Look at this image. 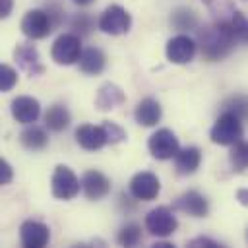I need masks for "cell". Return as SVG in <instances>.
Listing matches in <instances>:
<instances>
[{"label":"cell","mask_w":248,"mask_h":248,"mask_svg":"<svg viewBox=\"0 0 248 248\" xmlns=\"http://www.w3.org/2000/svg\"><path fill=\"white\" fill-rule=\"evenodd\" d=\"M236 43L238 39L231 21L215 19L211 25H205L198 33V45L202 48V56L209 62H217L229 56Z\"/></svg>","instance_id":"6da1fadb"},{"label":"cell","mask_w":248,"mask_h":248,"mask_svg":"<svg viewBox=\"0 0 248 248\" xmlns=\"http://www.w3.org/2000/svg\"><path fill=\"white\" fill-rule=\"evenodd\" d=\"M62 21H64V10H60L58 6H48V8H35L25 12L19 27L27 39L39 41L48 37Z\"/></svg>","instance_id":"7a4b0ae2"},{"label":"cell","mask_w":248,"mask_h":248,"mask_svg":"<svg viewBox=\"0 0 248 248\" xmlns=\"http://www.w3.org/2000/svg\"><path fill=\"white\" fill-rule=\"evenodd\" d=\"M242 134H244L242 118L231 110H223L215 120V124L211 126L209 140L217 145H234L236 141L242 140Z\"/></svg>","instance_id":"3957f363"},{"label":"cell","mask_w":248,"mask_h":248,"mask_svg":"<svg viewBox=\"0 0 248 248\" xmlns=\"http://www.w3.org/2000/svg\"><path fill=\"white\" fill-rule=\"evenodd\" d=\"M83 48H81V37L78 33H62L54 39L50 46V58L58 66H72L79 60Z\"/></svg>","instance_id":"277c9868"},{"label":"cell","mask_w":248,"mask_h":248,"mask_svg":"<svg viewBox=\"0 0 248 248\" xmlns=\"http://www.w3.org/2000/svg\"><path fill=\"white\" fill-rule=\"evenodd\" d=\"M81 190V180L76 176V172L66 165H56L54 172L50 176V192L56 200L70 202L74 200Z\"/></svg>","instance_id":"5b68a950"},{"label":"cell","mask_w":248,"mask_h":248,"mask_svg":"<svg viewBox=\"0 0 248 248\" xmlns=\"http://www.w3.org/2000/svg\"><path fill=\"white\" fill-rule=\"evenodd\" d=\"M97 27L105 35H124L132 27V16L120 4H110L103 10L97 19Z\"/></svg>","instance_id":"8992f818"},{"label":"cell","mask_w":248,"mask_h":248,"mask_svg":"<svg viewBox=\"0 0 248 248\" xmlns=\"http://www.w3.org/2000/svg\"><path fill=\"white\" fill-rule=\"evenodd\" d=\"M178 229V219L174 211L167 205H157L145 215V231L157 238H167Z\"/></svg>","instance_id":"52a82bcc"},{"label":"cell","mask_w":248,"mask_h":248,"mask_svg":"<svg viewBox=\"0 0 248 248\" xmlns=\"http://www.w3.org/2000/svg\"><path fill=\"white\" fill-rule=\"evenodd\" d=\"M147 149H149L151 157H155L159 161H167V159H174V155L180 149V141H178V138L172 130L159 128L157 132H153L149 136Z\"/></svg>","instance_id":"ba28073f"},{"label":"cell","mask_w":248,"mask_h":248,"mask_svg":"<svg viewBox=\"0 0 248 248\" xmlns=\"http://www.w3.org/2000/svg\"><path fill=\"white\" fill-rule=\"evenodd\" d=\"M14 60L19 66V70L25 72L31 78L45 74V64H43L41 54H39V50H37V46L33 45L31 39L25 41V43H19L14 48Z\"/></svg>","instance_id":"9c48e42d"},{"label":"cell","mask_w":248,"mask_h":248,"mask_svg":"<svg viewBox=\"0 0 248 248\" xmlns=\"http://www.w3.org/2000/svg\"><path fill=\"white\" fill-rule=\"evenodd\" d=\"M128 190H130V196L134 200H140V202H151L159 196L161 192V182L157 178V174L149 172V170H141V172H136L128 184Z\"/></svg>","instance_id":"30bf717a"},{"label":"cell","mask_w":248,"mask_h":248,"mask_svg":"<svg viewBox=\"0 0 248 248\" xmlns=\"http://www.w3.org/2000/svg\"><path fill=\"white\" fill-rule=\"evenodd\" d=\"M196 50H198V43L184 33L170 37L165 46L167 60L172 64H188L196 56Z\"/></svg>","instance_id":"8fae6325"},{"label":"cell","mask_w":248,"mask_h":248,"mask_svg":"<svg viewBox=\"0 0 248 248\" xmlns=\"http://www.w3.org/2000/svg\"><path fill=\"white\" fill-rule=\"evenodd\" d=\"M76 141L85 151H99L105 145H108V136L103 124H81L76 128Z\"/></svg>","instance_id":"7c38bea8"},{"label":"cell","mask_w":248,"mask_h":248,"mask_svg":"<svg viewBox=\"0 0 248 248\" xmlns=\"http://www.w3.org/2000/svg\"><path fill=\"white\" fill-rule=\"evenodd\" d=\"M81 192L85 194L87 200L99 202L110 194V180L101 170H95V169L85 170L81 176Z\"/></svg>","instance_id":"4fadbf2b"},{"label":"cell","mask_w":248,"mask_h":248,"mask_svg":"<svg viewBox=\"0 0 248 248\" xmlns=\"http://www.w3.org/2000/svg\"><path fill=\"white\" fill-rule=\"evenodd\" d=\"M172 209L176 211H182L190 217H207L209 213V202L203 194H200L198 190H188L184 194H180L174 203H172Z\"/></svg>","instance_id":"5bb4252c"},{"label":"cell","mask_w":248,"mask_h":248,"mask_svg":"<svg viewBox=\"0 0 248 248\" xmlns=\"http://www.w3.org/2000/svg\"><path fill=\"white\" fill-rule=\"evenodd\" d=\"M19 240L25 248H43L50 240V229L35 219H27L19 227Z\"/></svg>","instance_id":"9a60e30c"},{"label":"cell","mask_w":248,"mask_h":248,"mask_svg":"<svg viewBox=\"0 0 248 248\" xmlns=\"http://www.w3.org/2000/svg\"><path fill=\"white\" fill-rule=\"evenodd\" d=\"M10 110H12V116H14L16 122L27 126V124L37 122V118L41 116V103L35 97L19 95V97H16L12 101Z\"/></svg>","instance_id":"2e32d148"},{"label":"cell","mask_w":248,"mask_h":248,"mask_svg":"<svg viewBox=\"0 0 248 248\" xmlns=\"http://www.w3.org/2000/svg\"><path fill=\"white\" fill-rule=\"evenodd\" d=\"M124 103H126V95L116 83L107 81L97 89V95H95L97 110H103V112L105 110H112V108H116V107H120Z\"/></svg>","instance_id":"e0dca14e"},{"label":"cell","mask_w":248,"mask_h":248,"mask_svg":"<svg viewBox=\"0 0 248 248\" xmlns=\"http://www.w3.org/2000/svg\"><path fill=\"white\" fill-rule=\"evenodd\" d=\"M163 116V107L157 99L153 97H145L138 103L136 110H134V118L140 126H145V128H151V126H157L159 120Z\"/></svg>","instance_id":"ac0fdd59"},{"label":"cell","mask_w":248,"mask_h":248,"mask_svg":"<svg viewBox=\"0 0 248 248\" xmlns=\"http://www.w3.org/2000/svg\"><path fill=\"white\" fill-rule=\"evenodd\" d=\"M202 165V151L196 145H188L184 149H178V153L174 155V167L176 172L182 176L194 174Z\"/></svg>","instance_id":"d6986e66"},{"label":"cell","mask_w":248,"mask_h":248,"mask_svg":"<svg viewBox=\"0 0 248 248\" xmlns=\"http://www.w3.org/2000/svg\"><path fill=\"white\" fill-rule=\"evenodd\" d=\"M78 66H79V70H81L83 74H87V76H97V74H101V72L105 70V66H107V56H105V52H103L101 48H97V46L83 48V52H81V56H79V60H78Z\"/></svg>","instance_id":"ffe728a7"},{"label":"cell","mask_w":248,"mask_h":248,"mask_svg":"<svg viewBox=\"0 0 248 248\" xmlns=\"http://www.w3.org/2000/svg\"><path fill=\"white\" fill-rule=\"evenodd\" d=\"M70 122H72V114H70L68 107L62 105V103L50 105L46 108V112H45V126L50 132H62V130H66L70 126Z\"/></svg>","instance_id":"44dd1931"},{"label":"cell","mask_w":248,"mask_h":248,"mask_svg":"<svg viewBox=\"0 0 248 248\" xmlns=\"http://www.w3.org/2000/svg\"><path fill=\"white\" fill-rule=\"evenodd\" d=\"M19 143L29 151H41L48 145V134L41 126L27 124V128L19 134Z\"/></svg>","instance_id":"7402d4cb"},{"label":"cell","mask_w":248,"mask_h":248,"mask_svg":"<svg viewBox=\"0 0 248 248\" xmlns=\"http://www.w3.org/2000/svg\"><path fill=\"white\" fill-rule=\"evenodd\" d=\"M170 25L174 29H178V31H192V29L198 27V16H196L194 10L180 6V8L172 10V14H170Z\"/></svg>","instance_id":"603a6c76"},{"label":"cell","mask_w":248,"mask_h":248,"mask_svg":"<svg viewBox=\"0 0 248 248\" xmlns=\"http://www.w3.org/2000/svg\"><path fill=\"white\" fill-rule=\"evenodd\" d=\"M205 4V8L209 10V14L217 19V21H231L236 8L232 0H202Z\"/></svg>","instance_id":"cb8c5ba5"},{"label":"cell","mask_w":248,"mask_h":248,"mask_svg":"<svg viewBox=\"0 0 248 248\" xmlns=\"http://www.w3.org/2000/svg\"><path fill=\"white\" fill-rule=\"evenodd\" d=\"M229 163L232 167L234 172H244L248 170V141H236L234 145H231V153H229Z\"/></svg>","instance_id":"d4e9b609"},{"label":"cell","mask_w":248,"mask_h":248,"mask_svg":"<svg viewBox=\"0 0 248 248\" xmlns=\"http://www.w3.org/2000/svg\"><path fill=\"white\" fill-rule=\"evenodd\" d=\"M116 240H118L120 246H138L140 240H141V227L134 221L126 223L124 227H120Z\"/></svg>","instance_id":"484cf974"},{"label":"cell","mask_w":248,"mask_h":248,"mask_svg":"<svg viewBox=\"0 0 248 248\" xmlns=\"http://www.w3.org/2000/svg\"><path fill=\"white\" fill-rule=\"evenodd\" d=\"M221 107H223V110L234 112V114L240 116L242 120L248 118V95H240V93L231 95V97H227V99L223 101Z\"/></svg>","instance_id":"4316f807"},{"label":"cell","mask_w":248,"mask_h":248,"mask_svg":"<svg viewBox=\"0 0 248 248\" xmlns=\"http://www.w3.org/2000/svg\"><path fill=\"white\" fill-rule=\"evenodd\" d=\"M17 83V72L10 66V64H2L0 66V91H12Z\"/></svg>","instance_id":"83f0119b"},{"label":"cell","mask_w":248,"mask_h":248,"mask_svg":"<svg viewBox=\"0 0 248 248\" xmlns=\"http://www.w3.org/2000/svg\"><path fill=\"white\" fill-rule=\"evenodd\" d=\"M70 27H72L74 33H78L79 37H81V35H87V33L93 29L91 16H87V14H76V16L70 19Z\"/></svg>","instance_id":"f1b7e54d"},{"label":"cell","mask_w":248,"mask_h":248,"mask_svg":"<svg viewBox=\"0 0 248 248\" xmlns=\"http://www.w3.org/2000/svg\"><path fill=\"white\" fill-rule=\"evenodd\" d=\"M232 27H234V33H236V39L238 43H248V19L244 17L242 12H234L232 19H231Z\"/></svg>","instance_id":"f546056e"},{"label":"cell","mask_w":248,"mask_h":248,"mask_svg":"<svg viewBox=\"0 0 248 248\" xmlns=\"http://www.w3.org/2000/svg\"><path fill=\"white\" fill-rule=\"evenodd\" d=\"M105 130H107V136H108V145H116L120 141L126 140V130L122 126H118L116 122H110V120H105L103 122Z\"/></svg>","instance_id":"4dcf8cb0"},{"label":"cell","mask_w":248,"mask_h":248,"mask_svg":"<svg viewBox=\"0 0 248 248\" xmlns=\"http://www.w3.org/2000/svg\"><path fill=\"white\" fill-rule=\"evenodd\" d=\"M12 178H14V169H12V165H10L6 159H0V184L6 186V184L12 182Z\"/></svg>","instance_id":"1f68e13d"},{"label":"cell","mask_w":248,"mask_h":248,"mask_svg":"<svg viewBox=\"0 0 248 248\" xmlns=\"http://www.w3.org/2000/svg\"><path fill=\"white\" fill-rule=\"evenodd\" d=\"M188 246H192V248H198V246H203V248H219L221 244L217 240L209 238V236H196V238H192L188 242Z\"/></svg>","instance_id":"d6a6232c"},{"label":"cell","mask_w":248,"mask_h":248,"mask_svg":"<svg viewBox=\"0 0 248 248\" xmlns=\"http://www.w3.org/2000/svg\"><path fill=\"white\" fill-rule=\"evenodd\" d=\"M12 8H14V0H0V17L6 19L12 14Z\"/></svg>","instance_id":"836d02e7"},{"label":"cell","mask_w":248,"mask_h":248,"mask_svg":"<svg viewBox=\"0 0 248 248\" xmlns=\"http://www.w3.org/2000/svg\"><path fill=\"white\" fill-rule=\"evenodd\" d=\"M234 198L238 200L240 205H248V188H240V190H236Z\"/></svg>","instance_id":"e575fe53"},{"label":"cell","mask_w":248,"mask_h":248,"mask_svg":"<svg viewBox=\"0 0 248 248\" xmlns=\"http://www.w3.org/2000/svg\"><path fill=\"white\" fill-rule=\"evenodd\" d=\"M74 4H78V6H89V4H93L95 0H72Z\"/></svg>","instance_id":"d590c367"},{"label":"cell","mask_w":248,"mask_h":248,"mask_svg":"<svg viewBox=\"0 0 248 248\" xmlns=\"http://www.w3.org/2000/svg\"><path fill=\"white\" fill-rule=\"evenodd\" d=\"M169 246H174V244H170V242H155L153 244V248H169Z\"/></svg>","instance_id":"8d00e7d4"},{"label":"cell","mask_w":248,"mask_h":248,"mask_svg":"<svg viewBox=\"0 0 248 248\" xmlns=\"http://www.w3.org/2000/svg\"><path fill=\"white\" fill-rule=\"evenodd\" d=\"M246 238H248V234H246Z\"/></svg>","instance_id":"74e56055"}]
</instances>
